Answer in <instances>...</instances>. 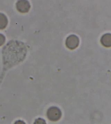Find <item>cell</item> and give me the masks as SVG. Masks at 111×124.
<instances>
[{
	"label": "cell",
	"instance_id": "2",
	"mask_svg": "<svg viewBox=\"0 0 111 124\" xmlns=\"http://www.w3.org/2000/svg\"><path fill=\"white\" fill-rule=\"evenodd\" d=\"M79 38L75 35H71L68 36L65 42L66 47L71 50L76 48L79 46Z\"/></svg>",
	"mask_w": 111,
	"mask_h": 124
},
{
	"label": "cell",
	"instance_id": "3",
	"mask_svg": "<svg viewBox=\"0 0 111 124\" xmlns=\"http://www.w3.org/2000/svg\"><path fill=\"white\" fill-rule=\"evenodd\" d=\"M16 8L21 13H27L29 11L31 7L29 2L26 0L18 1L16 4Z\"/></svg>",
	"mask_w": 111,
	"mask_h": 124
},
{
	"label": "cell",
	"instance_id": "5",
	"mask_svg": "<svg viewBox=\"0 0 111 124\" xmlns=\"http://www.w3.org/2000/svg\"><path fill=\"white\" fill-rule=\"evenodd\" d=\"M8 19L4 14L0 13V29H5L8 24Z\"/></svg>",
	"mask_w": 111,
	"mask_h": 124
},
{
	"label": "cell",
	"instance_id": "7",
	"mask_svg": "<svg viewBox=\"0 0 111 124\" xmlns=\"http://www.w3.org/2000/svg\"><path fill=\"white\" fill-rule=\"evenodd\" d=\"M35 124H46V122L44 120L41 118H38V119L36 120L35 122Z\"/></svg>",
	"mask_w": 111,
	"mask_h": 124
},
{
	"label": "cell",
	"instance_id": "1",
	"mask_svg": "<svg viewBox=\"0 0 111 124\" xmlns=\"http://www.w3.org/2000/svg\"><path fill=\"white\" fill-rule=\"evenodd\" d=\"M47 116L50 120L57 121L61 119L62 113L60 108L56 107H52L47 111Z\"/></svg>",
	"mask_w": 111,
	"mask_h": 124
},
{
	"label": "cell",
	"instance_id": "4",
	"mask_svg": "<svg viewBox=\"0 0 111 124\" xmlns=\"http://www.w3.org/2000/svg\"><path fill=\"white\" fill-rule=\"evenodd\" d=\"M100 41L102 45L105 47H111V33H107L103 35L101 38Z\"/></svg>",
	"mask_w": 111,
	"mask_h": 124
},
{
	"label": "cell",
	"instance_id": "6",
	"mask_svg": "<svg viewBox=\"0 0 111 124\" xmlns=\"http://www.w3.org/2000/svg\"><path fill=\"white\" fill-rule=\"evenodd\" d=\"M5 37L4 35L0 33V46H1L5 43Z\"/></svg>",
	"mask_w": 111,
	"mask_h": 124
}]
</instances>
